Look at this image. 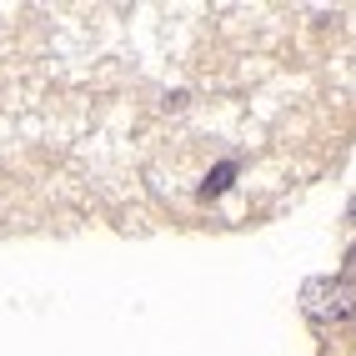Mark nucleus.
I'll list each match as a JSON object with an SVG mask.
<instances>
[{
    "instance_id": "nucleus-2",
    "label": "nucleus",
    "mask_w": 356,
    "mask_h": 356,
    "mask_svg": "<svg viewBox=\"0 0 356 356\" xmlns=\"http://www.w3.org/2000/svg\"><path fill=\"white\" fill-rule=\"evenodd\" d=\"M231 181H236V165L226 161V165H216V171L206 176V186H201V196H221V191H226Z\"/></svg>"
},
{
    "instance_id": "nucleus-1",
    "label": "nucleus",
    "mask_w": 356,
    "mask_h": 356,
    "mask_svg": "<svg viewBox=\"0 0 356 356\" xmlns=\"http://www.w3.org/2000/svg\"><path fill=\"white\" fill-rule=\"evenodd\" d=\"M331 301H321V306H312V316L316 321H346L351 312H356V286L351 281H331Z\"/></svg>"
}]
</instances>
